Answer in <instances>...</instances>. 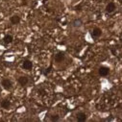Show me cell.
Instances as JSON below:
<instances>
[{"mask_svg":"<svg viewBox=\"0 0 122 122\" xmlns=\"http://www.w3.org/2000/svg\"><path fill=\"white\" fill-rule=\"evenodd\" d=\"M1 86H2V87H3L4 89L10 90V89H12V87H13V83H12L11 80H9V79H4V80L1 82Z\"/></svg>","mask_w":122,"mask_h":122,"instance_id":"obj_1","label":"cell"},{"mask_svg":"<svg viewBox=\"0 0 122 122\" xmlns=\"http://www.w3.org/2000/svg\"><path fill=\"white\" fill-rule=\"evenodd\" d=\"M65 59H66V55H65V53H63V52H59V53H57V55L55 56V62L58 63V64H61V63H63V62H64Z\"/></svg>","mask_w":122,"mask_h":122,"instance_id":"obj_2","label":"cell"},{"mask_svg":"<svg viewBox=\"0 0 122 122\" xmlns=\"http://www.w3.org/2000/svg\"><path fill=\"white\" fill-rule=\"evenodd\" d=\"M98 73L100 76H107L110 73V68L107 66H100L98 69Z\"/></svg>","mask_w":122,"mask_h":122,"instance_id":"obj_3","label":"cell"},{"mask_svg":"<svg viewBox=\"0 0 122 122\" xmlns=\"http://www.w3.org/2000/svg\"><path fill=\"white\" fill-rule=\"evenodd\" d=\"M76 119L78 121H80V122H84V121H86L87 119V116H86V114L85 112H80L76 113Z\"/></svg>","mask_w":122,"mask_h":122,"instance_id":"obj_4","label":"cell"},{"mask_svg":"<svg viewBox=\"0 0 122 122\" xmlns=\"http://www.w3.org/2000/svg\"><path fill=\"white\" fill-rule=\"evenodd\" d=\"M102 35V30L100 28H93L92 31H91V36H92L93 38H99L101 37Z\"/></svg>","mask_w":122,"mask_h":122,"instance_id":"obj_5","label":"cell"},{"mask_svg":"<svg viewBox=\"0 0 122 122\" xmlns=\"http://www.w3.org/2000/svg\"><path fill=\"white\" fill-rule=\"evenodd\" d=\"M22 66H23L24 69L30 70V69H32V67H33V63L30 60H25L23 62V64H22Z\"/></svg>","mask_w":122,"mask_h":122,"instance_id":"obj_6","label":"cell"},{"mask_svg":"<svg viewBox=\"0 0 122 122\" xmlns=\"http://www.w3.org/2000/svg\"><path fill=\"white\" fill-rule=\"evenodd\" d=\"M115 10H116V5H115L113 2H111V3H109V4L106 6V12L109 13V14L113 13Z\"/></svg>","mask_w":122,"mask_h":122,"instance_id":"obj_7","label":"cell"},{"mask_svg":"<svg viewBox=\"0 0 122 122\" xmlns=\"http://www.w3.org/2000/svg\"><path fill=\"white\" fill-rule=\"evenodd\" d=\"M18 83H19L20 86H26L28 85V83H29V79H28L26 76H21V77L18 78Z\"/></svg>","mask_w":122,"mask_h":122,"instance_id":"obj_8","label":"cell"},{"mask_svg":"<svg viewBox=\"0 0 122 122\" xmlns=\"http://www.w3.org/2000/svg\"><path fill=\"white\" fill-rule=\"evenodd\" d=\"M10 21H11V23H12V24L16 25V24H18V23L20 22V16H19V15H15L11 16Z\"/></svg>","mask_w":122,"mask_h":122,"instance_id":"obj_9","label":"cell"},{"mask_svg":"<svg viewBox=\"0 0 122 122\" xmlns=\"http://www.w3.org/2000/svg\"><path fill=\"white\" fill-rule=\"evenodd\" d=\"M3 41H4V42H5L6 44H9V43H12V42H13L14 38H13V36H11V35H6V36L4 37V39H3Z\"/></svg>","mask_w":122,"mask_h":122,"instance_id":"obj_10","label":"cell"},{"mask_svg":"<svg viewBox=\"0 0 122 122\" xmlns=\"http://www.w3.org/2000/svg\"><path fill=\"white\" fill-rule=\"evenodd\" d=\"M72 25H73V27H75V28H80V27H82V25H83V21H82L81 19H75V20L72 22Z\"/></svg>","mask_w":122,"mask_h":122,"instance_id":"obj_11","label":"cell"},{"mask_svg":"<svg viewBox=\"0 0 122 122\" xmlns=\"http://www.w3.org/2000/svg\"><path fill=\"white\" fill-rule=\"evenodd\" d=\"M1 107H2L3 109L8 110V109L11 107V102H10L9 100H4V101L1 102Z\"/></svg>","mask_w":122,"mask_h":122,"instance_id":"obj_12","label":"cell"},{"mask_svg":"<svg viewBox=\"0 0 122 122\" xmlns=\"http://www.w3.org/2000/svg\"><path fill=\"white\" fill-rule=\"evenodd\" d=\"M50 120L51 121H59L60 120V116L58 114H52L51 117H50Z\"/></svg>","mask_w":122,"mask_h":122,"instance_id":"obj_13","label":"cell"},{"mask_svg":"<svg viewBox=\"0 0 122 122\" xmlns=\"http://www.w3.org/2000/svg\"><path fill=\"white\" fill-rule=\"evenodd\" d=\"M28 2H27V0H22V5H27Z\"/></svg>","mask_w":122,"mask_h":122,"instance_id":"obj_14","label":"cell"},{"mask_svg":"<svg viewBox=\"0 0 122 122\" xmlns=\"http://www.w3.org/2000/svg\"><path fill=\"white\" fill-rule=\"evenodd\" d=\"M2 1H4V2H8V1H10V0H2Z\"/></svg>","mask_w":122,"mask_h":122,"instance_id":"obj_15","label":"cell"},{"mask_svg":"<svg viewBox=\"0 0 122 122\" xmlns=\"http://www.w3.org/2000/svg\"><path fill=\"white\" fill-rule=\"evenodd\" d=\"M0 1H1V0H0Z\"/></svg>","mask_w":122,"mask_h":122,"instance_id":"obj_16","label":"cell"}]
</instances>
